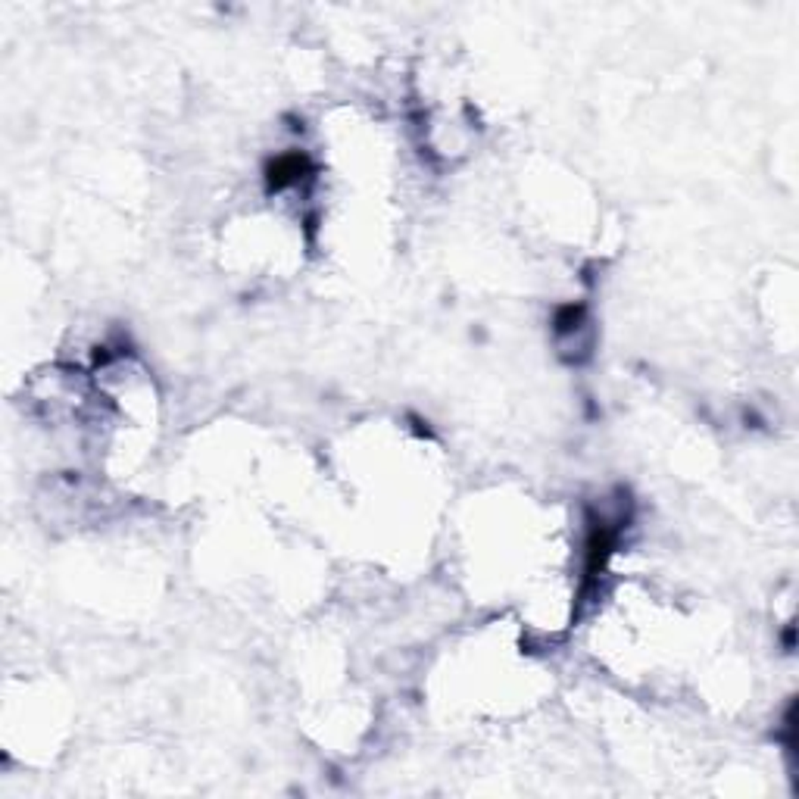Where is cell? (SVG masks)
Returning a JSON list of instances; mask_svg holds the SVG:
<instances>
[{
	"label": "cell",
	"mask_w": 799,
	"mask_h": 799,
	"mask_svg": "<svg viewBox=\"0 0 799 799\" xmlns=\"http://www.w3.org/2000/svg\"><path fill=\"white\" fill-rule=\"evenodd\" d=\"M306 169H310L306 157H300V153H288V157L275 159V163L269 165V185H272V188L291 185V181L303 179Z\"/></svg>",
	"instance_id": "1"
}]
</instances>
